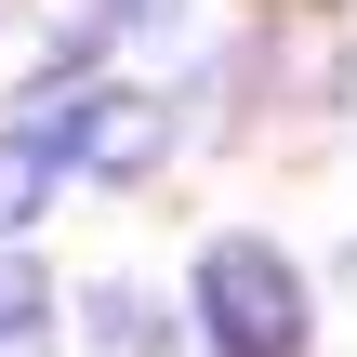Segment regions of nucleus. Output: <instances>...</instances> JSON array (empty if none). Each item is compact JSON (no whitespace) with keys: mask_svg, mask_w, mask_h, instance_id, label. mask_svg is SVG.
I'll use <instances>...</instances> for the list:
<instances>
[{"mask_svg":"<svg viewBox=\"0 0 357 357\" xmlns=\"http://www.w3.org/2000/svg\"><path fill=\"white\" fill-rule=\"evenodd\" d=\"M146 13H172V0H106V26H146Z\"/></svg>","mask_w":357,"mask_h":357,"instance_id":"nucleus-4","label":"nucleus"},{"mask_svg":"<svg viewBox=\"0 0 357 357\" xmlns=\"http://www.w3.org/2000/svg\"><path fill=\"white\" fill-rule=\"evenodd\" d=\"M40 305H53V291H40V278H26V265H0V344H13V331H26V318H40Z\"/></svg>","mask_w":357,"mask_h":357,"instance_id":"nucleus-3","label":"nucleus"},{"mask_svg":"<svg viewBox=\"0 0 357 357\" xmlns=\"http://www.w3.org/2000/svg\"><path fill=\"white\" fill-rule=\"evenodd\" d=\"M79 119H93V79H40L0 119V212H40V172L79 159Z\"/></svg>","mask_w":357,"mask_h":357,"instance_id":"nucleus-2","label":"nucleus"},{"mask_svg":"<svg viewBox=\"0 0 357 357\" xmlns=\"http://www.w3.org/2000/svg\"><path fill=\"white\" fill-rule=\"evenodd\" d=\"M199 318L225 357H305V278L265 238H212L199 252Z\"/></svg>","mask_w":357,"mask_h":357,"instance_id":"nucleus-1","label":"nucleus"}]
</instances>
